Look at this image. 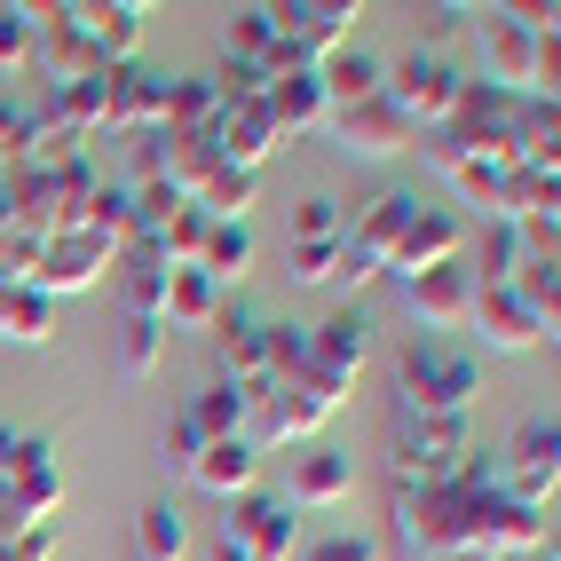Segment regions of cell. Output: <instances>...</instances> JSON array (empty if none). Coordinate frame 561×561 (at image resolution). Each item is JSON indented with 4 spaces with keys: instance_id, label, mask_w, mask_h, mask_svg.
Masks as SVG:
<instances>
[{
    "instance_id": "6da1fadb",
    "label": "cell",
    "mask_w": 561,
    "mask_h": 561,
    "mask_svg": "<svg viewBox=\"0 0 561 561\" xmlns=\"http://www.w3.org/2000/svg\"><path fill=\"white\" fill-rule=\"evenodd\" d=\"M467 561H522V553H546L553 546V522L546 506H522L506 482H499V459H482V482L467 499Z\"/></svg>"
},
{
    "instance_id": "7a4b0ae2",
    "label": "cell",
    "mask_w": 561,
    "mask_h": 561,
    "mask_svg": "<svg viewBox=\"0 0 561 561\" xmlns=\"http://www.w3.org/2000/svg\"><path fill=\"white\" fill-rule=\"evenodd\" d=\"M388 459H396V482H451L474 459V420H459V411H403L396 403Z\"/></svg>"
},
{
    "instance_id": "3957f363",
    "label": "cell",
    "mask_w": 561,
    "mask_h": 561,
    "mask_svg": "<svg viewBox=\"0 0 561 561\" xmlns=\"http://www.w3.org/2000/svg\"><path fill=\"white\" fill-rule=\"evenodd\" d=\"M348 396L332 388V380H317V371H301V380H277V388H261L253 396V420H245V443L253 451H301V443H317V427L341 411Z\"/></svg>"
},
{
    "instance_id": "277c9868",
    "label": "cell",
    "mask_w": 561,
    "mask_h": 561,
    "mask_svg": "<svg viewBox=\"0 0 561 561\" xmlns=\"http://www.w3.org/2000/svg\"><path fill=\"white\" fill-rule=\"evenodd\" d=\"M474 396H482V364L467 348H443V341H411L396 364V403L403 411H459L474 420Z\"/></svg>"
},
{
    "instance_id": "5b68a950",
    "label": "cell",
    "mask_w": 561,
    "mask_h": 561,
    "mask_svg": "<svg viewBox=\"0 0 561 561\" xmlns=\"http://www.w3.org/2000/svg\"><path fill=\"white\" fill-rule=\"evenodd\" d=\"M459 88H467V71H459L451 56H435V48L396 56V64H388V80H380V95H388L420 135H435V127L459 111Z\"/></svg>"
},
{
    "instance_id": "8992f818",
    "label": "cell",
    "mask_w": 561,
    "mask_h": 561,
    "mask_svg": "<svg viewBox=\"0 0 561 561\" xmlns=\"http://www.w3.org/2000/svg\"><path fill=\"white\" fill-rule=\"evenodd\" d=\"M499 482L522 506H553V491H561V427H553V411L522 420V435L499 451Z\"/></svg>"
},
{
    "instance_id": "52a82bcc",
    "label": "cell",
    "mask_w": 561,
    "mask_h": 561,
    "mask_svg": "<svg viewBox=\"0 0 561 561\" xmlns=\"http://www.w3.org/2000/svg\"><path fill=\"white\" fill-rule=\"evenodd\" d=\"M221 546L230 553H245V561H293V506H285V491H253L245 499H230L221 506Z\"/></svg>"
},
{
    "instance_id": "ba28073f",
    "label": "cell",
    "mask_w": 561,
    "mask_h": 561,
    "mask_svg": "<svg viewBox=\"0 0 561 561\" xmlns=\"http://www.w3.org/2000/svg\"><path fill=\"white\" fill-rule=\"evenodd\" d=\"M324 135H332V151H348V159H403V151H420V127H411L388 95L332 111V119H324Z\"/></svg>"
},
{
    "instance_id": "9c48e42d",
    "label": "cell",
    "mask_w": 561,
    "mask_h": 561,
    "mask_svg": "<svg viewBox=\"0 0 561 561\" xmlns=\"http://www.w3.org/2000/svg\"><path fill=\"white\" fill-rule=\"evenodd\" d=\"M270 16H277V48L293 64H324L332 48L356 41L364 9H348V0H285V9H270Z\"/></svg>"
},
{
    "instance_id": "30bf717a",
    "label": "cell",
    "mask_w": 561,
    "mask_h": 561,
    "mask_svg": "<svg viewBox=\"0 0 561 561\" xmlns=\"http://www.w3.org/2000/svg\"><path fill=\"white\" fill-rule=\"evenodd\" d=\"M103 270H119V245H103V238H88V230H64V238H48L41 245V261H32V293H48V301H64V293H88V285H103Z\"/></svg>"
},
{
    "instance_id": "8fae6325",
    "label": "cell",
    "mask_w": 561,
    "mask_h": 561,
    "mask_svg": "<svg viewBox=\"0 0 561 561\" xmlns=\"http://www.w3.org/2000/svg\"><path fill=\"white\" fill-rule=\"evenodd\" d=\"M371 348H380V324H371L364 309H332L317 332H309V364L301 371H317V380H332V388H356V371L371 364Z\"/></svg>"
},
{
    "instance_id": "7c38bea8",
    "label": "cell",
    "mask_w": 561,
    "mask_h": 561,
    "mask_svg": "<svg viewBox=\"0 0 561 561\" xmlns=\"http://www.w3.org/2000/svg\"><path fill=\"white\" fill-rule=\"evenodd\" d=\"M467 253V221L451 206H411L403 238L388 253V277H427V270H451V261Z\"/></svg>"
},
{
    "instance_id": "4fadbf2b",
    "label": "cell",
    "mask_w": 561,
    "mask_h": 561,
    "mask_svg": "<svg viewBox=\"0 0 561 561\" xmlns=\"http://www.w3.org/2000/svg\"><path fill=\"white\" fill-rule=\"evenodd\" d=\"M103 127H119V135L167 127V71H151V64H111L103 71Z\"/></svg>"
},
{
    "instance_id": "5bb4252c",
    "label": "cell",
    "mask_w": 561,
    "mask_h": 561,
    "mask_svg": "<svg viewBox=\"0 0 561 561\" xmlns=\"http://www.w3.org/2000/svg\"><path fill=\"white\" fill-rule=\"evenodd\" d=\"M467 324L482 332L491 348H553V324L522 301L514 285H474V309H467Z\"/></svg>"
},
{
    "instance_id": "9a60e30c",
    "label": "cell",
    "mask_w": 561,
    "mask_h": 561,
    "mask_svg": "<svg viewBox=\"0 0 561 561\" xmlns=\"http://www.w3.org/2000/svg\"><path fill=\"white\" fill-rule=\"evenodd\" d=\"M9 491V506L24 514V522H56V506H64V491H71V474H64V459H56V443H16V474L0 482Z\"/></svg>"
},
{
    "instance_id": "2e32d148",
    "label": "cell",
    "mask_w": 561,
    "mask_h": 561,
    "mask_svg": "<svg viewBox=\"0 0 561 561\" xmlns=\"http://www.w3.org/2000/svg\"><path fill=\"white\" fill-rule=\"evenodd\" d=\"M403 309L420 317L427 332H467V309H474V270H467V261H451V270L403 277Z\"/></svg>"
},
{
    "instance_id": "e0dca14e",
    "label": "cell",
    "mask_w": 561,
    "mask_h": 561,
    "mask_svg": "<svg viewBox=\"0 0 561 561\" xmlns=\"http://www.w3.org/2000/svg\"><path fill=\"white\" fill-rule=\"evenodd\" d=\"M356 491V459L341 451V443H301L293 451V482H285V506H341Z\"/></svg>"
},
{
    "instance_id": "ac0fdd59",
    "label": "cell",
    "mask_w": 561,
    "mask_h": 561,
    "mask_svg": "<svg viewBox=\"0 0 561 561\" xmlns=\"http://www.w3.org/2000/svg\"><path fill=\"white\" fill-rule=\"evenodd\" d=\"M277 119H270V103L261 95H245V103H221V119H214V151L230 159V167H245V174H261L277 159Z\"/></svg>"
},
{
    "instance_id": "d6986e66",
    "label": "cell",
    "mask_w": 561,
    "mask_h": 561,
    "mask_svg": "<svg viewBox=\"0 0 561 561\" xmlns=\"http://www.w3.org/2000/svg\"><path fill=\"white\" fill-rule=\"evenodd\" d=\"M142 0H71V24L88 32V48L103 56V64H135V48H142Z\"/></svg>"
},
{
    "instance_id": "ffe728a7",
    "label": "cell",
    "mask_w": 561,
    "mask_h": 561,
    "mask_svg": "<svg viewBox=\"0 0 561 561\" xmlns=\"http://www.w3.org/2000/svg\"><path fill=\"white\" fill-rule=\"evenodd\" d=\"M261 103H270V119H277V135H285V142L332 119V95H324V80H317V64H293V71H277V80L261 88Z\"/></svg>"
},
{
    "instance_id": "44dd1931",
    "label": "cell",
    "mask_w": 561,
    "mask_h": 561,
    "mask_svg": "<svg viewBox=\"0 0 561 561\" xmlns=\"http://www.w3.org/2000/svg\"><path fill=\"white\" fill-rule=\"evenodd\" d=\"M214 332H221V380L245 388V396L277 388L270 380V317H221Z\"/></svg>"
},
{
    "instance_id": "7402d4cb",
    "label": "cell",
    "mask_w": 561,
    "mask_h": 561,
    "mask_svg": "<svg viewBox=\"0 0 561 561\" xmlns=\"http://www.w3.org/2000/svg\"><path fill=\"white\" fill-rule=\"evenodd\" d=\"M41 127L56 135V142H80L103 127V80H64V88H48V103H41Z\"/></svg>"
},
{
    "instance_id": "603a6c76",
    "label": "cell",
    "mask_w": 561,
    "mask_h": 561,
    "mask_svg": "<svg viewBox=\"0 0 561 561\" xmlns=\"http://www.w3.org/2000/svg\"><path fill=\"white\" fill-rule=\"evenodd\" d=\"M167 332H214L221 324V285L206 270H167V301H159Z\"/></svg>"
},
{
    "instance_id": "cb8c5ba5",
    "label": "cell",
    "mask_w": 561,
    "mask_h": 561,
    "mask_svg": "<svg viewBox=\"0 0 561 561\" xmlns=\"http://www.w3.org/2000/svg\"><path fill=\"white\" fill-rule=\"evenodd\" d=\"M191 482H198V491H214L221 506H230V499H245L253 482H261V451H253L245 435H238V443H206V451H198V467H191Z\"/></svg>"
},
{
    "instance_id": "d4e9b609",
    "label": "cell",
    "mask_w": 561,
    "mask_h": 561,
    "mask_svg": "<svg viewBox=\"0 0 561 561\" xmlns=\"http://www.w3.org/2000/svg\"><path fill=\"white\" fill-rule=\"evenodd\" d=\"M253 198H261V174L230 167V159H214L198 182H191V206H206L214 221H253Z\"/></svg>"
},
{
    "instance_id": "484cf974",
    "label": "cell",
    "mask_w": 561,
    "mask_h": 561,
    "mask_svg": "<svg viewBox=\"0 0 561 561\" xmlns=\"http://www.w3.org/2000/svg\"><path fill=\"white\" fill-rule=\"evenodd\" d=\"M317 80H324L332 111H348V103H371V95H380V80H388V64H380V56H364V48L348 41V48H332V56L317 64Z\"/></svg>"
},
{
    "instance_id": "4316f807",
    "label": "cell",
    "mask_w": 561,
    "mask_h": 561,
    "mask_svg": "<svg viewBox=\"0 0 561 561\" xmlns=\"http://www.w3.org/2000/svg\"><path fill=\"white\" fill-rule=\"evenodd\" d=\"M0 341L48 348L56 341V301H48V293H32V285H9V293H0Z\"/></svg>"
},
{
    "instance_id": "83f0119b",
    "label": "cell",
    "mask_w": 561,
    "mask_h": 561,
    "mask_svg": "<svg viewBox=\"0 0 561 561\" xmlns=\"http://www.w3.org/2000/svg\"><path fill=\"white\" fill-rule=\"evenodd\" d=\"M253 253H261V245H253V221H214L191 270H206L214 285H238V277L253 270Z\"/></svg>"
},
{
    "instance_id": "f1b7e54d",
    "label": "cell",
    "mask_w": 561,
    "mask_h": 561,
    "mask_svg": "<svg viewBox=\"0 0 561 561\" xmlns=\"http://www.w3.org/2000/svg\"><path fill=\"white\" fill-rule=\"evenodd\" d=\"M245 420H253V396H245V388H230V380H214L206 396H191V427H198L206 443H238V435H245Z\"/></svg>"
},
{
    "instance_id": "f546056e",
    "label": "cell",
    "mask_w": 561,
    "mask_h": 561,
    "mask_svg": "<svg viewBox=\"0 0 561 561\" xmlns=\"http://www.w3.org/2000/svg\"><path fill=\"white\" fill-rule=\"evenodd\" d=\"M135 546H142V561H191V522H182V506L151 499L142 522H135Z\"/></svg>"
},
{
    "instance_id": "4dcf8cb0",
    "label": "cell",
    "mask_w": 561,
    "mask_h": 561,
    "mask_svg": "<svg viewBox=\"0 0 561 561\" xmlns=\"http://www.w3.org/2000/svg\"><path fill=\"white\" fill-rule=\"evenodd\" d=\"M221 95L214 80H167V135H214Z\"/></svg>"
},
{
    "instance_id": "1f68e13d",
    "label": "cell",
    "mask_w": 561,
    "mask_h": 561,
    "mask_svg": "<svg viewBox=\"0 0 561 561\" xmlns=\"http://www.w3.org/2000/svg\"><path fill=\"white\" fill-rule=\"evenodd\" d=\"M506 285H514V293H522V301H530L546 324H561V253H522Z\"/></svg>"
},
{
    "instance_id": "d6a6232c",
    "label": "cell",
    "mask_w": 561,
    "mask_h": 561,
    "mask_svg": "<svg viewBox=\"0 0 561 561\" xmlns=\"http://www.w3.org/2000/svg\"><path fill=\"white\" fill-rule=\"evenodd\" d=\"M159 356H167V317H127L119 324V371L127 380H151Z\"/></svg>"
},
{
    "instance_id": "836d02e7",
    "label": "cell",
    "mask_w": 561,
    "mask_h": 561,
    "mask_svg": "<svg viewBox=\"0 0 561 561\" xmlns=\"http://www.w3.org/2000/svg\"><path fill=\"white\" fill-rule=\"evenodd\" d=\"M119 293H127V317H159L167 270H159V261H142V253H119Z\"/></svg>"
},
{
    "instance_id": "e575fe53",
    "label": "cell",
    "mask_w": 561,
    "mask_h": 561,
    "mask_svg": "<svg viewBox=\"0 0 561 561\" xmlns=\"http://www.w3.org/2000/svg\"><path fill=\"white\" fill-rule=\"evenodd\" d=\"M32 142H41V111H24V103L0 95V159L24 167V159H32Z\"/></svg>"
},
{
    "instance_id": "d590c367",
    "label": "cell",
    "mask_w": 561,
    "mask_h": 561,
    "mask_svg": "<svg viewBox=\"0 0 561 561\" xmlns=\"http://www.w3.org/2000/svg\"><path fill=\"white\" fill-rule=\"evenodd\" d=\"M293 285H341V238L293 245Z\"/></svg>"
},
{
    "instance_id": "8d00e7d4",
    "label": "cell",
    "mask_w": 561,
    "mask_h": 561,
    "mask_svg": "<svg viewBox=\"0 0 561 561\" xmlns=\"http://www.w3.org/2000/svg\"><path fill=\"white\" fill-rule=\"evenodd\" d=\"M24 64H32V9L0 0V71H24Z\"/></svg>"
},
{
    "instance_id": "74e56055",
    "label": "cell",
    "mask_w": 561,
    "mask_h": 561,
    "mask_svg": "<svg viewBox=\"0 0 561 561\" xmlns=\"http://www.w3.org/2000/svg\"><path fill=\"white\" fill-rule=\"evenodd\" d=\"M198 451H206V435L191 427V411H174V420H167V443H159V459H167V474H182V482H191Z\"/></svg>"
},
{
    "instance_id": "f35d334b",
    "label": "cell",
    "mask_w": 561,
    "mask_h": 561,
    "mask_svg": "<svg viewBox=\"0 0 561 561\" xmlns=\"http://www.w3.org/2000/svg\"><path fill=\"white\" fill-rule=\"evenodd\" d=\"M309 238H341V198L309 191L301 206H293V245H309Z\"/></svg>"
},
{
    "instance_id": "ab89813d",
    "label": "cell",
    "mask_w": 561,
    "mask_h": 561,
    "mask_svg": "<svg viewBox=\"0 0 561 561\" xmlns=\"http://www.w3.org/2000/svg\"><path fill=\"white\" fill-rule=\"evenodd\" d=\"M309 364V332L301 324H270V380H301Z\"/></svg>"
},
{
    "instance_id": "60d3db41",
    "label": "cell",
    "mask_w": 561,
    "mask_h": 561,
    "mask_svg": "<svg viewBox=\"0 0 561 561\" xmlns=\"http://www.w3.org/2000/svg\"><path fill=\"white\" fill-rule=\"evenodd\" d=\"M167 159H174L167 127H142L135 135V191H142V182H167Z\"/></svg>"
},
{
    "instance_id": "b9f144b4",
    "label": "cell",
    "mask_w": 561,
    "mask_h": 561,
    "mask_svg": "<svg viewBox=\"0 0 561 561\" xmlns=\"http://www.w3.org/2000/svg\"><path fill=\"white\" fill-rule=\"evenodd\" d=\"M301 561H380V538H364V530H341V538H317Z\"/></svg>"
},
{
    "instance_id": "7bdbcfd3",
    "label": "cell",
    "mask_w": 561,
    "mask_h": 561,
    "mask_svg": "<svg viewBox=\"0 0 561 561\" xmlns=\"http://www.w3.org/2000/svg\"><path fill=\"white\" fill-rule=\"evenodd\" d=\"M16 443H24L16 427H0V482H9V474H16Z\"/></svg>"
},
{
    "instance_id": "ee69618b",
    "label": "cell",
    "mask_w": 561,
    "mask_h": 561,
    "mask_svg": "<svg viewBox=\"0 0 561 561\" xmlns=\"http://www.w3.org/2000/svg\"><path fill=\"white\" fill-rule=\"evenodd\" d=\"M214 561H245V553H230V546H221V538H214Z\"/></svg>"
},
{
    "instance_id": "f6af8a7d",
    "label": "cell",
    "mask_w": 561,
    "mask_h": 561,
    "mask_svg": "<svg viewBox=\"0 0 561 561\" xmlns=\"http://www.w3.org/2000/svg\"><path fill=\"white\" fill-rule=\"evenodd\" d=\"M0 230H9V191H0Z\"/></svg>"
},
{
    "instance_id": "bcb514c9",
    "label": "cell",
    "mask_w": 561,
    "mask_h": 561,
    "mask_svg": "<svg viewBox=\"0 0 561 561\" xmlns=\"http://www.w3.org/2000/svg\"><path fill=\"white\" fill-rule=\"evenodd\" d=\"M538 561H561V553H553V546H546V553H538Z\"/></svg>"
},
{
    "instance_id": "7dc6e473",
    "label": "cell",
    "mask_w": 561,
    "mask_h": 561,
    "mask_svg": "<svg viewBox=\"0 0 561 561\" xmlns=\"http://www.w3.org/2000/svg\"><path fill=\"white\" fill-rule=\"evenodd\" d=\"M0 293H9V277H0Z\"/></svg>"
}]
</instances>
